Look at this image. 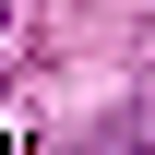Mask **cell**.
<instances>
[{
    "mask_svg": "<svg viewBox=\"0 0 155 155\" xmlns=\"http://www.w3.org/2000/svg\"><path fill=\"white\" fill-rule=\"evenodd\" d=\"M84 155H155V107H131V119H107Z\"/></svg>",
    "mask_w": 155,
    "mask_h": 155,
    "instance_id": "6da1fadb",
    "label": "cell"
},
{
    "mask_svg": "<svg viewBox=\"0 0 155 155\" xmlns=\"http://www.w3.org/2000/svg\"><path fill=\"white\" fill-rule=\"evenodd\" d=\"M0 155H12V131H0Z\"/></svg>",
    "mask_w": 155,
    "mask_h": 155,
    "instance_id": "7a4b0ae2",
    "label": "cell"
}]
</instances>
